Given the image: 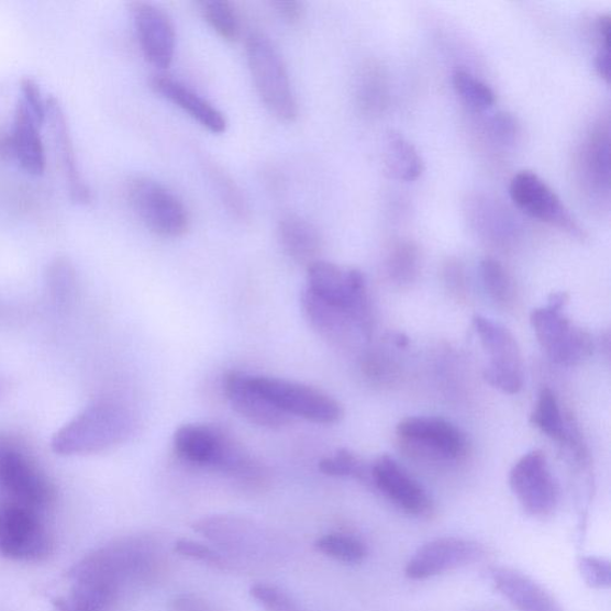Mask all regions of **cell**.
Wrapping results in <instances>:
<instances>
[{"label": "cell", "instance_id": "6da1fadb", "mask_svg": "<svg viewBox=\"0 0 611 611\" xmlns=\"http://www.w3.org/2000/svg\"><path fill=\"white\" fill-rule=\"evenodd\" d=\"M159 551L145 536L124 537L87 555L69 571V597L80 604L110 611L124 590L147 582L159 569Z\"/></svg>", "mask_w": 611, "mask_h": 611}, {"label": "cell", "instance_id": "7a4b0ae2", "mask_svg": "<svg viewBox=\"0 0 611 611\" xmlns=\"http://www.w3.org/2000/svg\"><path fill=\"white\" fill-rule=\"evenodd\" d=\"M135 429L129 408L113 400L96 401L54 434L51 447L62 456L101 453L129 441Z\"/></svg>", "mask_w": 611, "mask_h": 611}, {"label": "cell", "instance_id": "3957f363", "mask_svg": "<svg viewBox=\"0 0 611 611\" xmlns=\"http://www.w3.org/2000/svg\"><path fill=\"white\" fill-rule=\"evenodd\" d=\"M245 52L249 74L263 104L280 121L295 122L299 116V105L279 49L268 36L255 32L247 36Z\"/></svg>", "mask_w": 611, "mask_h": 611}, {"label": "cell", "instance_id": "277c9868", "mask_svg": "<svg viewBox=\"0 0 611 611\" xmlns=\"http://www.w3.org/2000/svg\"><path fill=\"white\" fill-rule=\"evenodd\" d=\"M306 289L352 318L366 341L370 340L373 319L365 276L357 269L318 260L308 268Z\"/></svg>", "mask_w": 611, "mask_h": 611}, {"label": "cell", "instance_id": "5b68a950", "mask_svg": "<svg viewBox=\"0 0 611 611\" xmlns=\"http://www.w3.org/2000/svg\"><path fill=\"white\" fill-rule=\"evenodd\" d=\"M174 449L187 464L213 469L231 477L244 466L248 452L226 430L208 424H185L176 429Z\"/></svg>", "mask_w": 611, "mask_h": 611}, {"label": "cell", "instance_id": "8992f818", "mask_svg": "<svg viewBox=\"0 0 611 611\" xmlns=\"http://www.w3.org/2000/svg\"><path fill=\"white\" fill-rule=\"evenodd\" d=\"M127 197L134 213L145 226L163 238H180L190 229L187 207L176 193L157 180L134 177L127 186Z\"/></svg>", "mask_w": 611, "mask_h": 611}, {"label": "cell", "instance_id": "52a82bcc", "mask_svg": "<svg viewBox=\"0 0 611 611\" xmlns=\"http://www.w3.org/2000/svg\"><path fill=\"white\" fill-rule=\"evenodd\" d=\"M249 382L271 404L291 419H302L315 424L331 425L342 421L341 402L309 385L279 378L248 375Z\"/></svg>", "mask_w": 611, "mask_h": 611}, {"label": "cell", "instance_id": "ba28073f", "mask_svg": "<svg viewBox=\"0 0 611 611\" xmlns=\"http://www.w3.org/2000/svg\"><path fill=\"white\" fill-rule=\"evenodd\" d=\"M55 551L54 538L36 510L11 502L0 508V555L7 559L41 563Z\"/></svg>", "mask_w": 611, "mask_h": 611}, {"label": "cell", "instance_id": "9c48e42d", "mask_svg": "<svg viewBox=\"0 0 611 611\" xmlns=\"http://www.w3.org/2000/svg\"><path fill=\"white\" fill-rule=\"evenodd\" d=\"M474 325L489 356V364L484 369L485 380L504 393H519L524 385V374L518 341L506 326L489 318L475 315Z\"/></svg>", "mask_w": 611, "mask_h": 611}, {"label": "cell", "instance_id": "30bf717a", "mask_svg": "<svg viewBox=\"0 0 611 611\" xmlns=\"http://www.w3.org/2000/svg\"><path fill=\"white\" fill-rule=\"evenodd\" d=\"M531 323L541 346L554 363L573 366L591 355L589 333L573 325L563 309L547 303L546 308L533 311Z\"/></svg>", "mask_w": 611, "mask_h": 611}, {"label": "cell", "instance_id": "8fae6325", "mask_svg": "<svg viewBox=\"0 0 611 611\" xmlns=\"http://www.w3.org/2000/svg\"><path fill=\"white\" fill-rule=\"evenodd\" d=\"M510 488L525 512L546 516L557 507L559 488L544 452L533 451L520 458L510 471Z\"/></svg>", "mask_w": 611, "mask_h": 611}, {"label": "cell", "instance_id": "7c38bea8", "mask_svg": "<svg viewBox=\"0 0 611 611\" xmlns=\"http://www.w3.org/2000/svg\"><path fill=\"white\" fill-rule=\"evenodd\" d=\"M510 198L525 214L581 237L576 219L554 190L535 173L521 171L512 177Z\"/></svg>", "mask_w": 611, "mask_h": 611}, {"label": "cell", "instance_id": "4fadbf2b", "mask_svg": "<svg viewBox=\"0 0 611 611\" xmlns=\"http://www.w3.org/2000/svg\"><path fill=\"white\" fill-rule=\"evenodd\" d=\"M0 488L15 499L13 502L36 511L57 501L54 484L16 447L0 455Z\"/></svg>", "mask_w": 611, "mask_h": 611}, {"label": "cell", "instance_id": "5bb4252c", "mask_svg": "<svg viewBox=\"0 0 611 611\" xmlns=\"http://www.w3.org/2000/svg\"><path fill=\"white\" fill-rule=\"evenodd\" d=\"M485 554V548L475 541L462 537L436 538L414 553L407 565L406 575L412 580H424L480 562Z\"/></svg>", "mask_w": 611, "mask_h": 611}, {"label": "cell", "instance_id": "9a60e30c", "mask_svg": "<svg viewBox=\"0 0 611 611\" xmlns=\"http://www.w3.org/2000/svg\"><path fill=\"white\" fill-rule=\"evenodd\" d=\"M130 10L145 59L159 69L169 68L176 52V32L170 18L146 2L131 3Z\"/></svg>", "mask_w": 611, "mask_h": 611}, {"label": "cell", "instance_id": "2e32d148", "mask_svg": "<svg viewBox=\"0 0 611 611\" xmlns=\"http://www.w3.org/2000/svg\"><path fill=\"white\" fill-rule=\"evenodd\" d=\"M397 434L414 449L438 458H457L466 452L465 435L455 425L437 416H410L397 426Z\"/></svg>", "mask_w": 611, "mask_h": 611}, {"label": "cell", "instance_id": "e0dca14e", "mask_svg": "<svg viewBox=\"0 0 611 611\" xmlns=\"http://www.w3.org/2000/svg\"><path fill=\"white\" fill-rule=\"evenodd\" d=\"M370 470L371 482L400 509L414 516H427L432 512V499L393 457H379Z\"/></svg>", "mask_w": 611, "mask_h": 611}, {"label": "cell", "instance_id": "ac0fdd59", "mask_svg": "<svg viewBox=\"0 0 611 611\" xmlns=\"http://www.w3.org/2000/svg\"><path fill=\"white\" fill-rule=\"evenodd\" d=\"M224 391L232 409L244 420L254 425L280 430L293 422V419L277 409L249 382L248 374L231 371L224 380Z\"/></svg>", "mask_w": 611, "mask_h": 611}, {"label": "cell", "instance_id": "d6986e66", "mask_svg": "<svg viewBox=\"0 0 611 611\" xmlns=\"http://www.w3.org/2000/svg\"><path fill=\"white\" fill-rule=\"evenodd\" d=\"M149 85L153 91L184 110L208 132L222 134L227 131L229 122L224 113L182 81L170 76L157 75L151 79Z\"/></svg>", "mask_w": 611, "mask_h": 611}, {"label": "cell", "instance_id": "ffe728a7", "mask_svg": "<svg viewBox=\"0 0 611 611\" xmlns=\"http://www.w3.org/2000/svg\"><path fill=\"white\" fill-rule=\"evenodd\" d=\"M47 116L53 133L55 146L59 152L63 170L65 173L68 186L69 199L76 204H90L93 196L92 190L82 178L78 163L76 160V152L71 131H69L65 111L58 99L49 96L46 100Z\"/></svg>", "mask_w": 611, "mask_h": 611}, {"label": "cell", "instance_id": "44dd1931", "mask_svg": "<svg viewBox=\"0 0 611 611\" xmlns=\"http://www.w3.org/2000/svg\"><path fill=\"white\" fill-rule=\"evenodd\" d=\"M300 303L306 322L329 343L345 346L351 344L355 336L363 338L348 314L315 297L306 288Z\"/></svg>", "mask_w": 611, "mask_h": 611}, {"label": "cell", "instance_id": "7402d4cb", "mask_svg": "<svg viewBox=\"0 0 611 611\" xmlns=\"http://www.w3.org/2000/svg\"><path fill=\"white\" fill-rule=\"evenodd\" d=\"M491 578L499 593L520 611H563L543 587L515 569L495 567Z\"/></svg>", "mask_w": 611, "mask_h": 611}, {"label": "cell", "instance_id": "603a6c76", "mask_svg": "<svg viewBox=\"0 0 611 611\" xmlns=\"http://www.w3.org/2000/svg\"><path fill=\"white\" fill-rule=\"evenodd\" d=\"M277 237L285 254L299 266L308 269L321 260L322 235L309 220L297 214L285 215L277 227Z\"/></svg>", "mask_w": 611, "mask_h": 611}, {"label": "cell", "instance_id": "cb8c5ba5", "mask_svg": "<svg viewBox=\"0 0 611 611\" xmlns=\"http://www.w3.org/2000/svg\"><path fill=\"white\" fill-rule=\"evenodd\" d=\"M38 124L30 109L20 100L15 109L12 136L15 141L16 160L30 175L40 176L46 169V156Z\"/></svg>", "mask_w": 611, "mask_h": 611}, {"label": "cell", "instance_id": "d4e9b609", "mask_svg": "<svg viewBox=\"0 0 611 611\" xmlns=\"http://www.w3.org/2000/svg\"><path fill=\"white\" fill-rule=\"evenodd\" d=\"M384 163L386 170L402 182H413L424 171L419 151L396 131L387 132L384 138Z\"/></svg>", "mask_w": 611, "mask_h": 611}, {"label": "cell", "instance_id": "484cf974", "mask_svg": "<svg viewBox=\"0 0 611 611\" xmlns=\"http://www.w3.org/2000/svg\"><path fill=\"white\" fill-rule=\"evenodd\" d=\"M46 286L54 303L65 308L77 293V271L74 263L65 256L55 257L46 269Z\"/></svg>", "mask_w": 611, "mask_h": 611}, {"label": "cell", "instance_id": "4316f807", "mask_svg": "<svg viewBox=\"0 0 611 611\" xmlns=\"http://www.w3.org/2000/svg\"><path fill=\"white\" fill-rule=\"evenodd\" d=\"M199 8L203 20L221 38L235 41L241 36L238 13L231 3L222 0H204L199 3Z\"/></svg>", "mask_w": 611, "mask_h": 611}, {"label": "cell", "instance_id": "83f0119b", "mask_svg": "<svg viewBox=\"0 0 611 611\" xmlns=\"http://www.w3.org/2000/svg\"><path fill=\"white\" fill-rule=\"evenodd\" d=\"M531 422L548 437L565 442L567 430L557 397L554 396L549 388H544V390L541 391Z\"/></svg>", "mask_w": 611, "mask_h": 611}, {"label": "cell", "instance_id": "f1b7e54d", "mask_svg": "<svg viewBox=\"0 0 611 611\" xmlns=\"http://www.w3.org/2000/svg\"><path fill=\"white\" fill-rule=\"evenodd\" d=\"M314 546L326 557L346 564H358L367 557L365 544L349 535L329 534L319 537Z\"/></svg>", "mask_w": 611, "mask_h": 611}, {"label": "cell", "instance_id": "f546056e", "mask_svg": "<svg viewBox=\"0 0 611 611\" xmlns=\"http://www.w3.org/2000/svg\"><path fill=\"white\" fill-rule=\"evenodd\" d=\"M453 85L463 101L475 110H488L496 102L493 90L474 75L457 69L453 76Z\"/></svg>", "mask_w": 611, "mask_h": 611}, {"label": "cell", "instance_id": "4dcf8cb0", "mask_svg": "<svg viewBox=\"0 0 611 611\" xmlns=\"http://www.w3.org/2000/svg\"><path fill=\"white\" fill-rule=\"evenodd\" d=\"M319 469L329 477L355 478L360 481L371 480V470L359 457L348 449H340L335 455L323 458Z\"/></svg>", "mask_w": 611, "mask_h": 611}, {"label": "cell", "instance_id": "1f68e13d", "mask_svg": "<svg viewBox=\"0 0 611 611\" xmlns=\"http://www.w3.org/2000/svg\"><path fill=\"white\" fill-rule=\"evenodd\" d=\"M480 275L489 297L499 304L512 299V282L506 268L498 260L488 257L480 263Z\"/></svg>", "mask_w": 611, "mask_h": 611}, {"label": "cell", "instance_id": "d6a6232c", "mask_svg": "<svg viewBox=\"0 0 611 611\" xmlns=\"http://www.w3.org/2000/svg\"><path fill=\"white\" fill-rule=\"evenodd\" d=\"M609 135L608 132L596 133L587 149L588 170L595 182L609 188L610 163H609Z\"/></svg>", "mask_w": 611, "mask_h": 611}, {"label": "cell", "instance_id": "836d02e7", "mask_svg": "<svg viewBox=\"0 0 611 611\" xmlns=\"http://www.w3.org/2000/svg\"><path fill=\"white\" fill-rule=\"evenodd\" d=\"M208 171H210L220 196L229 207L230 212L240 219H246L248 208L241 189L235 186L233 179L214 164L208 166Z\"/></svg>", "mask_w": 611, "mask_h": 611}, {"label": "cell", "instance_id": "e575fe53", "mask_svg": "<svg viewBox=\"0 0 611 611\" xmlns=\"http://www.w3.org/2000/svg\"><path fill=\"white\" fill-rule=\"evenodd\" d=\"M419 264V252L411 243H399L388 262V269L398 280H410Z\"/></svg>", "mask_w": 611, "mask_h": 611}, {"label": "cell", "instance_id": "d590c367", "mask_svg": "<svg viewBox=\"0 0 611 611\" xmlns=\"http://www.w3.org/2000/svg\"><path fill=\"white\" fill-rule=\"evenodd\" d=\"M249 593L267 611H301L289 595L277 587L256 585L249 590Z\"/></svg>", "mask_w": 611, "mask_h": 611}, {"label": "cell", "instance_id": "8d00e7d4", "mask_svg": "<svg viewBox=\"0 0 611 611\" xmlns=\"http://www.w3.org/2000/svg\"><path fill=\"white\" fill-rule=\"evenodd\" d=\"M174 551L185 558L202 562L216 568L229 569L231 567V564L221 554L211 547L196 543V541L179 540L175 544Z\"/></svg>", "mask_w": 611, "mask_h": 611}, {"label": "cell", "instance_id": "74e56055", "mask_svg": "<svg viewBox=\"0 0 611 611\" xmlns=\"http://www.w3.org/2000/svg\"><path fill=\"white\" fill-rule=\"evenodd\" d=\"M580 574L593 589H608L611 581L610 563L602 558L585 557L579 562Z\"/></svg>", "mask_w": 611, "mask_h": 611}, {"label": "cell", "instance_id": "f35d334b", "mask_svg": "<svg viewBox=\"0 0 611 611\" xmlns=\"http://www.w3.org/2000/svg\"><path fill=\"white\" fill-rule=\"evenodd\" d=\"M21 91L23 95L21 101L30 109L34 120L41 126L46 121L47 105L37 82L30 77L23 78L21 80Z\"/></svg>", "mask_w": 611, "mask_h": 611}, {"label": "cell", "instance_id": "ab89813d", "mask_svg": "<svg viewBox=\"0 0 611 611\" xmlns=\"http://www.w3.org/2000/svg\"><path fill=\"white\" fill-rule=\"evenodd\" d=\"M490 132L496 142L509 145L515 141L518 123L508 114H497L491 119Z\"/></svg>", "mask_w": 611, "mask_h": 611}, {"label": "cell", "instance_id": "60d3db41", "mask_svg": "<svg viewBox=\"0 0 611 611\" xmlns=\"http://www.w3.org/2000/svg\"><path fill=\"white\" fill-rule=\"evenodd\" d=\"M171 611H218L216 608L196 595H180L170 603Z\"/></svg>", "mask_w": 611, "mask_h": 611}, {"label": "cell", "instance_id": "b9f144b4", "mask_svg": "<svg viewBox=\"0 0 611 611\" xmlns=\"http://www.w3.org/2000/svg\"><path fill=\"white\" fill-rule=\"evenodd\" d=\"M275 11L279 13V16L289 24H296L303 18V5L299 2H275L273 3Z\"/></svg>", "mask_w": 611, "mask_h": 611}, {"label": "cell", "instance_id": "7bdbcfd3", "mask_svg": "<svg viewBox=\"0 0 611 611\" xmlns=\"http://www.w3.org/2000/svg\"><path fill=\"white\" fill-rule=\"evenodd\" d=\"M16 160L15 141L12 133L0 132V162Z\"/></svg>", "mask_w": 611, "mask_h": 611}, {"label": "cell", "instance_id": "ee69618b", "mask_svg": "<svg viewBox=\"0 0 611 611\" xmlns=\"http://www.w3.org/2000/svg\"><path fill=\"white\" fill-rule=\"evenodd\" d=\"M595 67L597 74L607 81L610 80V48H600L596 55Z\"/></svg>", "mask_w": 611, "mask_h": 611}, {"label": "cell", "instance_id": "f6af8a7d", "mask_svg": "<svg viewBox=\"0 0 611 611\" xmlns=\"http://www.w3.org/2000/svg\"><path fill=\"white\" fill-rule=\"evenodd\" d=\"M610 27L611 20L609 15L601 16L597 22V32H599L601 47L603 48H610Z\"/></svg>", "mask_w": 611, "mask_h": 611}, {"label": "cell", "instance_id": "bcb514c9", "mask_svg": "<svg viewBox=\"0 0 611 611\" xmlns=\"http://www.w3.org/2000/svg\"><path fill=\"white\" fill-rule=\"evenodd\" d=\"M54 611H96L81 606L76 604L68 599H58L53 602Z\"/></svg>", "mask_w": 611, "mask_h": 611}, {"label": "cell", "instance_id": "7dc6e473", "mask_svg": "<svg viewBox=\"0 0 611 611\" xmlns=\"http://www.w3.org/2000/svg\"><path fill=\"white\" fill-rule=\"evenodd\" d=\"M15 447L13 446L11 441L0 437V455L4 454L10 448Z\"/></svg>", "mask_w": 611, "mask_h": 611}]
</instances>
